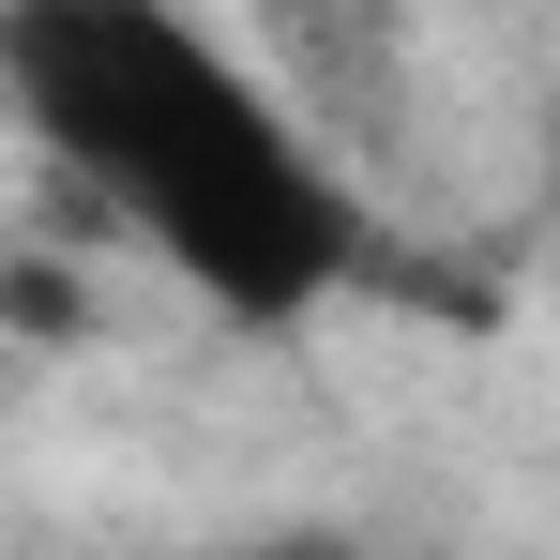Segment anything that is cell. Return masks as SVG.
Returning a JSON list of instances; mask_svg holds the SVG:
<instances>
[{
    "mask_svg": "<svg viewBox=\"0 0 560 560\" xmlns=\"http://www.w3.org/2000/svg\"><path fill=\"white\" fill-rule=\"evenodd\" d=\"M0 92L77 228L137 243L228 334H303L318 303L394 273L303 92L183 0H0Z\"/></svg>",
    "mask_w": 560,
    "mask_h": 560,
    "instance_id": "obj_1",
    "label": "cell"
},
{
    "mask_svg": "<svg viewBox=\"0 0 560 560\" xmlns=\"http://www.w3.org/2000/svg\"><path fill=\"white\" fill-rule=\"evenodd\" d=\"M258 61H273L303 121L334 152L394 167L409 121H424V46H409V0H258Z\"/></svg>",
    "mask_w": 560,
    "mask_h": 560,
    "instance_id": "obj_2",
    "label": "cell"
},
{
    "mask_svg": "<svg viewBox=\"0 0 560 560\" xmlns=\"http://www.w3.org/2000/svg\"><path fill=\"white\" fill-rule=\"evenodd\" d=\"M243 560H378V546H364V530H258Z\"/></svg>",
    "mask_w": 560,
    "mask_h": 560,
    "instance_id": "obj_3",
    "label": "cell"
},
{
    "mask_svg": "<svg viewBox=\"0 0 560 560\" xmlns=\"http://www.w3.org/2000/svg\"><path fill=\"white\" fill-rule=\"evenodd\" d=\"M546 212H560V121H546Z\"/></svg>",
    "mask_w": 560,
    "mask_h": 560,
    "instance_id": "obj_4",
    "label": "cell"
}]
</instances>
